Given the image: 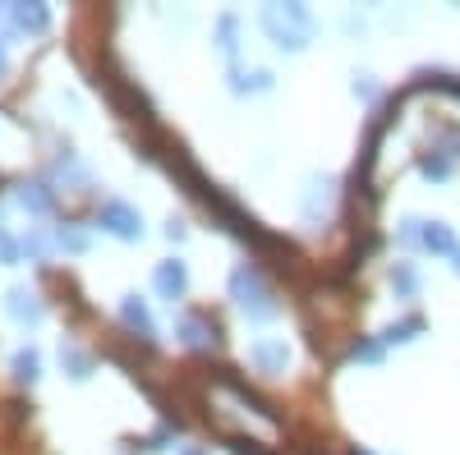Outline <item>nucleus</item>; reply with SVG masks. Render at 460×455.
I'll use <instances>...</instances> for the list:
<instances>
[{
  "instance_id": "1",
  "label": "nucleus",
  "mask_w": 460,
  "mask_h": 455,
  "mask_svg": "<svg viewBox=\"0 0 460 455\" xmlns=\"http://www.w3.org/2000/svg\"><path fill=\"white\" fill-rule=\"evenodd\" d=\"M258 23L281 51H304L314 37V14L304 5H262Z\"/></svg>"
},
{
  "instance_id": "2",
  "label": "nucleus",
  "mask_w": 460,
  "mask_h": 455,
  "mask_svg": "<svg viewBox=\"0 0 460 455\" xmlns=\"http://www.w3.org/2000/svg\"><path fill=\"white\" fill-rule=\"evenodd\" d=\"M230 299L240 303V313L249 322H272L277 318V294H272V285H267V276L258 267H249V262L230 272Z\"/></svg>"
},
{
  "instance_id": "3",
  "label": "nucleus",
  "mask_w": 460,
  "mask_h": 455,
  "mask_svg": "<svg viewBox=\"0 0 460 455\" xmlns=\"http://www.w3.org/2000/svg\"><path fill=\"white\" fill-rule=\"evenodd\" d=\"M97 225L106 235H115V240H138L143 235V216L129 203H120V198H111V203L97 207Z\"/></svg>"
},
{
  "instance_id": "4",
  "label": "nucleus",
  "mask_w": 460,
  "mask_h": 455,
  "mask_svg": "<svg viewBox=\"0 0 460 455\" xmlns=\"http://www.w3.org/2000/svg\"><path fill=\"white\" fill-rule=\"evenodd\" d=\"M175 336L184 340L189 350H217V346H221L217 322H208V318H199V313H184V318L175 322Z\"/></svg>"
},
{
  "instance_id": "5",
  "label": "nucleus",
  "mask_w": 460,
  "mask_h": 455,
  "mask_svg": "<svg viewBox=\"0 0 460 455\" xmlns=\"http://www.w3.org/2000/svg\"><path fill=\"white\" fill-rule=\"evenodd\" d=\"M249 359H253L258 372L281 377L286 363H290V350H286V340H253V346H249Z\"/></svg>"
},
{
  "instance_id": "6",
  "label": "nucleus",
  "mask_w": 460,
  "mask_h": 455,
  "mask_svg": "<svg viewBox=\"0 0 460 455\" xmlns=\"http://www.w3.org/2000/svg\"><path fill=\"white\" fill-rule=\"evenodd\" d=\"M5 313H10V318H14L19 327H37V322H42V313H47V309H42V299H37V294H32L28 285H14V290L5 294Z\"/></svg>"
},
{
  "instance_id": "7",
  "label": "nucleus",
  "mask_w": 460,
  "mask_h": 455,
  "mask_svg": "<svg viewBox=\"0 0 460 455\" xmlns=\"http://www.w3.org/2000/svg\"><path fill=\"white\" fill-rule=\"evenodd\" d=\"M152 285H157V294L162 299H180L184 290H189V272H184V262L180 258H166V262H157V272H152Z\"/></svg>"
},
{
  "instance_id": "8",
  "label": "nucleus",
  "mask_w": 460,
  "mask_h": 455,
  "mask_svg": "<svg viewBox=\"0 0 460 455\" xmlns=\"http://www.w3.org/2000/svg\"><path fill=\"white\" fill-rule=\"evenodd\" d=\"M120 322H125L134 336H143V340L157 336V327H152V313H147V303H143L138 294H125V299H120Z\"/></svg>"
},
{
  "instance_id": "9",
  "label": "nucleus",
  "mask_w": 460,
  "mask_h": 455,
  "mask_svg": "<svg viewBox=\"0 0 460 455\" xmlns=\"http://www.w3.org/2000/svg\"><path fill=\"white\" fill-rule=\"evenodd\" d=\"M419 249H429V253H456V235H451V225H447V221H424Z\"/></svg>"
},
{
  "instance_id": "10",
  "label": "nucleus",
  "mask_w": 460,
  "mask_h": 455,
  "mask_svg": "<svg viewBox=\"0 0 460 455\" xmlns=\"http://www.w3.org/2000/svg\"><path fill=\"white\" fill-rule=\"evenodd\" d=\"M10 19H14L19 32H47L51 28V10L47 5H14Z\"/></svg>"
},
{
  "instance_id": "11",
  "label": "nucleus",
  "mask_w": 460,
  "mask_h": 455,
  "mask_svg": "<svg viewBox=\"0 0 460 455\" xmlns=\"http://www.w3.org/2000/svg\"><path fill=\"white\" fill-rule=\"evenodd\" d=\"M419 336H424V318L410 313V318H401V322H392L387 331H382V346H410V340H419Z\"/></svg>"
},
{
  "instance_id": "12",
  "label": "nucleus",
  "mask_w": 460,
  "mask_h": 455,
  "mask_svg": "<svg viewBox=\"0 0 460 455\" xmlns=\"http://www.w3.org/2000/svg\"><path fill=\"white\" fill-rule=\"evenodd\" d=\"M19 207L23 212H32V216H47L51 212V188L47 184H19Z\"/></svg>"
},
{
  "instance_id": "13",
  "label": "nucleus",
  "mask_w": 460,
  "mask_h": 455,
  "mask_svg": "<svg viewBox=\"0 0 460 455\" xmlns=\"http://www.w3.org/2000/svg\"><path fill=\"white\" fill-rule=\"evenodd\" d=\"M60 363H65V372L74 377V382H84V377H93V359H88L79 346H60Z\"/></svg>"
},
{
  "instance_id": "14",
  "label": "nucleus",
  "mask_w": 460,
  "mask_h": 455,
  "mask_svg": "<svg viewBox=\"0 0 460 455\" xmlns=\"http://www.w3.org/2000/svg\"><path fill=\"white\" fill-rule=\"evenodd\" d=\"M392 290L401 299H414L419 294V272H414V262H396L392 267Z\"/></svg>"
},
{
  "instance_id": "15",
  "label": "nucleus",
  "mask_w": 460,
  "mask_h": 455,
  "mask_svg": "<svg viewBox=\"0 0 460 455\" xmlns=\"http://www.w3.org/2000/svg\"><path fill=\"white\" fill-rule=\"evenodd\" d=\"M10 368H14L19 382H37V377H42V359H37V350H19Z\"/></svg>"
},
{
  "instance_id": "16",
  "label": "nucleus",
  "mask_w": 460,
  "mask_h": 455,
  "mask_svg": "<svg viewBox=\"0 0 460 455\" xmlns=\"http://www.w3.org/2000/svg\"><path fill=\"white\" fill-rule=\"evenodd\" d=\"M230 88H235V92H262V88H272V74H262V69L258 74H240L235 69V74H230Z\"/></svg>"
},
{
  "instance_id": "17",
  "label": "nucleus",
  "mask_w": 460,
  "mask_h": 455,
  "mask_svg": "<svg viewBox=\"0 0 460 455\" xmlns=\"http://www.w3.org/2000/svg\"><path fill=\"white\" fill-rule=\"evenodd\" d=\"M419 171H424V179L442 184V179L451 175V157H447V152H433V157H424V162H419Z\"/></svg>"
},
{
  "instance_id": "18",
  "label": "nucleus",
  "mask_w": 460,
  "mask_h": 455,
  "mask_svg": "<svg viewBox=\"0 0 460 455\" xmlns=\"http://www.w3.org/2000/svg\"><path fill=\"white\" fill-rule=\"evenodd\" d=\"M56 249L84 253V249H88V235H84V231H74V225H60V231H56Z\"/></svg>"
},
{
  "instance_id": "19",
  "label": "nucleus",
  "mask_w": 460,
  "mask_h": 455,
  "mask_svg": "<svg viewBox=\"0 0 460 455\" xmlns=\"http://www.w3.org/2000/svg\"><path fill=\"white\" fill-rule=\"evenodd\" d=\"M350 359H355V363H377V359H382V340H355Z\"/></svg>"
},
{
  "instance_id": "20",
  "label": "nucleus",
  "mask_w": 460,
  "mask_h": 455,
  "mask_svg": "<svg viewBox=\"0 0 460 455\" xmlns=\"http://www.w3.org/2000/svg\"><path fill=\"white\" fill-rule=\"evenodd\" d=\"M396 235H401V244H410V249H419V235H424V221H419V216H405Z\"/></svg>"
},
{
  "instance_id": "21",
  "label": "nucleus",
  "mask_w": 460,
  "mask_h": 455,
  "mask_svg": "<svg viewBox=\"0 0 460 455\" xmlns=\"http://www.w3.org/2000/svg\"><path fill=\"white\" fill-rule=\"evenodd\" d=\"M19 244H23V253H28V258H47V253H51V240H47V235H37V231H32V235H23Z\"/></svg>"
},
{
  "instance_id": "22",
  "label": "nucleus",
  "mask_w": 460,
  "mask_h": 455,
  "mask_svg": "<svg viewBox=\"0 0 460 455\" xmlns=\"http://www.w3.org/2000/svg\"><path fill=\"white\" fill-rule=\"evenodd\" d=\"M19 253H23V244H14L5 231H0V262H19Z\"/></svg>"
},
{
  "instance_id": "23",
  "label": "nucleus",
  "mask_w": 460,
  "mask_h": 455,
  "mask_svg": "<svg viewBox=\"0 0 460 455\" xmlns=\"http://www.w3.org/2000/svg\"><path fill=\"white\" fill-rule=\"evenodd\" d=\"M221 51H235V19H221Z\"/></svg>"
},
{
  "instance_id": "24",
  "label": "nucleus",
  "mask_w": 460,
  "mask_h": 455,
  "mask_svg": "<svg viewBox=\"0 0 460 455\" xmlns=\"http://www.w3.org/2000/svg\"><path fill=\"white\" fill-rule=\"evenodd\" d=\"M451 272H456V276H460V249H456V253H451Z\"/></svg>"
},
{
  "instance_id": "25",
  "label": "nucleus",
  "mask_w": 460,
  "mask_h": 455,
  "mask_svg": "<svg viewBox=\"0 0 460 455\" xmlns=\"http://www.w3.org/2000/svg\"><path fill=\"white\" fill-rule=\"evenodd\" d=\"M0 74H5V51H0Z\"/></svg>"
},
{
  "instance_id": "26",
  "label": "nucleus",
  "mask_w": 460,
  "mask_h": 455,
  "mask_svg": "<svg viewBox=\"0 0 460 455\" xmlns=\"http://www.w3.org/2000/svg\"><path fill=\"white\" fill-rule=\"evenodd\" d=\"M184 455H203V451H184Z\"/></svg>"
}]
</instances>
